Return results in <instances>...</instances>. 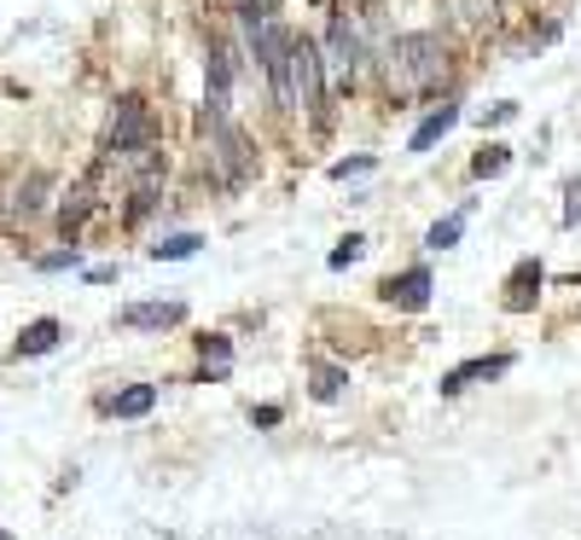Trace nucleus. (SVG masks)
I'll return each instance as SVG.
<instances>
[{"mask_svg":"<svg viewBox=\"0 0 581 540\" xmlns=\"http://www.w3.org/2000/svg\"><path fill=\"white\" fill-rule=\"evenodd\" d=\"M529 285H541V262H517V274H512V297H506V308H529Z\"/></svg>","mask_w":581,"mask_h":540,"instance_id":"nucleus-14","label":"nucleus"},{"mask_svg":"<svg viewBox=\"0 0 581 540\" xmlns=\"http://www.w3.org/2000/svg\"><path fill=\"white\" fill-rule=\"evenodd\" d=\"M0 540H12V535H7V529H0Z\"/></svg>","mask_w":581,"mask_h":540,"instance_id":"nucleus-24","label":"nucleus"},{"mask_svg":"<svg viewBox=\"0 0 581 540\" xmlns=\"http://www.w3.org/2000/svg\"><path fill=\"white\" fill-rule=\"evenodd\" d=\"M81 262V251L70 244V251H53V256H41V267H47V274H58V267H76Z\"/></svg>","mask_w":581,"mask_h":540,"instance_id":"nucleus-21","label":"nucleus"},{"mask_svg":"<svg viewBox=\"0 0 581 540\" xmlns=\"http://www.w3.org/2000/svg\"><path fill=\"white\" fill-rule=\"evenodd\" d=\"M442 65H448V53H442V35H430V30H413L402 35L396 47H390V81L407 93H419L430 88V81H442Z\"/></svg>","mask_w":581,"mask_h":540,"instance_id":"nucleus-1","label":"nucleus"},{"mask_svg":"<svg viewBox=\"0 0 581 540\" xmlns=\"http://www.w3.org/2000/svg\"><path fill=\"white\" fill-rule=\"evenodd\" d=\"M581 221V180H570V203H564V227Z\"/></svg>","mask_w":581,"mask_h":540,"instance_id":"nucleus-22","label":"nucleus"},{"mask_svg":"<svg viewBox=\"0 0 581 540\" xmlns=\"http://www.w3.org/2000/svg\"><path fill=\"white\" fill-rule=\"evenodd\" d=\"M343 372L338 366H315V401H343Z\"/></svg>","mask_w":581,"mask_h":540,"instance_id":"nucleus-17","label":"nucleus"},{"mask_svg":"<svg viewBox=\"0 0 581 540\" xmlns=\"http://www.w3.org/2000/svg\"><path fill=\"white\" fill-rule=\"evenodd\" d=\"M517 117V106H494V111H483V122H512Z\"/></svg>","mask_w":581,"mask_h":540,"instance_id":"nucleus-23","label":"nucleus"},{"mask_svg":"<svg viewBox=\"0 0 581 540\" xmlns=\"http://www.w3.org/2000/svg\"><path fill=\"white\" fill-rule=\"evenodd\" d=\"M453 122H460V106H436L425 122H419V129H413V140H407V152H430V145L436 140H442L448 129H453Z\"/></svg>","mask_w":581,"mask_h":540,"instance_id":"nucleus-9","label":"nucleus"},{"mask_svg":"<svg viewBox=\"0 0 581 540\" xmlns=\"http://www.w3.org/2000/svg\"><path fill=\"white\" fill-rule=\"evenodd\" d=\"M198 244H204L198 233H169V239L152 244V256H157V262H186V256H198Z\"/></svg>","mask_w":581,"mask_h":540,"instance_id":"nucleus-13","label":"nucleus"},{"mask_svg":"<svg viewBox=\"0 0 581 540\" xmlns=\"http://www.w3.org/2000/svg\"><path fill=\"white\" fill-rule=\"evenodd\" d=\"M506 163H512V145H483V152H476V163H471V175H476V180L506 175Z\"/></svg>","mask_w":581,"mask_h":540,"instance_id":"nucleus-16","label":"nucleus"},{"mask_svg":"<svg viewBox=\"0 0 581 540\" xmlns=\"http://www.w3.org/2000/svg\"><path fill=\"white\" fill-rule=\"evenodd\" d=\"M180 320H186V302H129L122 308V326H134V331H163Z\"/></svg>","mask_w":581,"mask_h":540,"instance_id":"nucleus-8","label":"nucleus"},{"mask_svg":"<svg viewBox=\"0 0 581 540\" xmlns=\"http://www.w3.org/2000/svg\"><path fill=\"white\" fill-rule=\"evenodd\" d=\"M227 366H233V343L204 338V378H227Z\"/></svg>","mask_w":581,"mask_h":540,"instance_id":"nucleus-15","label":"nucleus"},{"mask_svg":"<svg viewBox=\"0 0 581 540\" xmlns=\"http://www.w3.org/2000/svg\"><path fill=\"white\" fill-rule=\"evenodd\" d=\"M145 145H152V117H145L140 99H122V106H117V122H111V145H106V152L129 163L134 152H145Z\"/></svg>","mask_w":581,"mask_h":540,"instance_id":"nucleus-4","label":"nucleus"},{"mask_svg":"<svg viewBox=\"0 0 581 540\" xmlns=\"http://www.w3.org/2000/svg\"><path fill=\"white\" fill-rule=\"evenodd\" d=\"M384 302L407 308V315L430 308V267H407V274H390V279H384Z\"/></svg>","mask_w":581,"mask_h":540,"instance_id":"nucleus-6","label":"nucleus"},{"mask_svg":"<svg viewBox=\"0 0 581 540\" xmlns=\"http://www.w3.org/2000/svg\"><path fill=\"white\" fill-rule=\"evenodd\" d=\"M465 221H471V203H460L453 216L436 221L430 233H425V244H430V251H453V244H460V233H465Z\"/></svg>","mask_w":581,"mask_h":540,"instance_id":"nucleus-11","label":"nucleus"},{"mask_svg":"<svg viewBox=\"0 0 581 540\" xmlns=\"http://www.w3.org/2000/svg\"><path fill=\"white\" fill-rule=\"evenodd\" d=\"M349 175H372V157H343V163H331V180H349Z\"/></svg>","mask_w":581,"mask_h":540,"instance_id":"nucleus-20","label":"nucleus"},{"mask_svg":"<svg viewBox=\"0 0 581 540\" xmlns=\"http://www.w3.org/2000/svg\"><path fill=\"white\" fill-rule=\"evenodd\" d=\"M106 407L117 412V419H145V412L157 407V389H152V384H129V389H117Z\"/></svg>","mask_w":581,"mask_h":540,"instance_id":"nucleus-10","label":"nucleus"},{"mask_svg":"<svg viewBox=\"0 0 581 540\" xmlns=\"http://www.w3.org/2000/svg\"><path fill=\"white\" fill-rule=\"evenodd\" d=\"M204 134H210V163H216V175L227 186H244V175H251V140H244L227 117L216 111H204Z\"/></svg>","mask_w":581,"mask_h":540,"instance_id":"nucleus-2","label":"nucleus"},{"mask_svg":"<svg viewBox=\"0 0 581 540\" xmlns=\"http://www.w3.org/2000/svg\"><path fill=\"white\" fill-rule=\"evenodd\" d=\"M361 251H366V239H361V233H349V239L338 244V251L326 256V267H349V262H361Z\"/></svg>","mask_w":581,"mask_h":540,"instance_id":"nucleus-18","label":"nucleus"},{"mask_svg":"<svg viewBox=\"0 0 581 540\" xmlns=\"http://www.w3.org/2000/svg\"><path fill=\"white\" fill-rule=\"evenodd\" d=\"M320 93H326V53L308 35H290V99H297V111H320Z\"/></svg>","mask_w":581,"mask_h":540,"instance_id":"nucleus-3","label":"nucleus"},{"mask_svg":"<svg viewBox=\"0 0 581 540\" xmlns=\"http://www.w3.org/2000/svg\"><path fill=\"white\" fill-rule=\"evenodd\" d=\"M47 349H58V320L24 326V338H18V355H47Z\"/></svg>","mask_w":581,"mask_h":540,"instance_id":"nucleus-12","label":"nucleus"},{"mask_svg":"<svg viewBox=\"0 0 581 540\" xmlns=\"http://www.w3.org/2000/svg\"><path fill=\"white\" fill-rule=\"evenodd\" d=\"M501 372H512V355H476V361H465V366L442 372V396H460V389L483 384V378H501Z\"/></svg>","mask_w":581,"mask_h":540,"instance_id":"nucleus-7","label":"nucleus"},{"mask_svg":"<svg viewBox=\"0 0 581 540\" xmlns=\"http://www.w3.org/2000/svg\"><path fill=\"white\" fill-rule=\"evenodd\" d=\"M460 18L465 24H494V0H460Z\"/></svg>","mask_w":581,"mask_h":540,"instance_id":"nucleus-19","label":"nucleus"},{"mask_svg":"<svg viewBox=\"0 0 581 540\" xmlns=\"http://www.w3.org/2000/svg\"><path fill=\"white\" fill-rule=\"evenodd\" d=\"M326 65H331V76H338L343 81V88H349V81H355L361 76V35H355V24H349V18L338 12V18H331V35H326Z\"/></svg>","mask_w":581,"mask_h":540,"instance_id":"nucleus-5","label":"nucleus"}]
</instances>
